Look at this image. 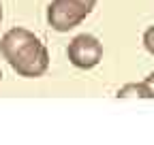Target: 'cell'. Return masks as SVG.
Listing matches in <instances>:
<instances>
[{"instance_id": "3957f363", "label": "cell", "mask_w": 154, "mask_h": 145, "mask_svg": "<svg viewBox=\"0 0 154 145\" xmlns=\"http://www.w3.org/2000/svg\"><path fill=\"white\" fill-rule=\"evenodd\" d=\"M66 56L75 68L90 70L103 60V43L94 34H88V32L77 34L71 39V43L66 47Z\"/></svg>"}, {"instance_id": "277c9868", "label": "cell", "mask_w": 154, "mask_h": 145, "mask_svg": "<svg viewBox=\"0 0 154 145\" xmlns=\"http://www.w3.org/2000/svg\"><path fill=\"white\" fill-rule=\"evenodd\" d=\"M116 96L118 98H154L150 87L141 81V83H126L122 85L118 92H116Z\"/></svg>"}, {"instance_id": "7a4b0ae2", "label": "cell", "mask_w": 154, "mask_h": 145, "mask_svg": "<svg viewBox=\"0 0 154 145\" xmlns=\"http://www.w3.org/2000/svg\"><path fill=\"white\" fill-rule=\"evenodd\" d=\"M90 15V9L77 0H51L47 7V24L56 32H69Z\"/></svg>"}, {"instance_id": "ba28073f", "label": "cell", "mask_w": 154, "mask_h": 145, "mask_svg": "<svg viewBox=\"0 0 154 145\" xmlns=\"http://www.w3.org/2000/svg\"><path fill=\"white\" fill-rule=\"evenodd\" d=\"M0 22H2V4H0Z\"/></svg>"}, {"instance_id": "5b68a950", "label": "cell", "mask_w": 154, "mask_h": 145, "mask_svg": "<svg viewBox=\"0 0 154 145\" xmlns=\"http://www.w3.org/2000/svg\"><path fill=\"white\" fill-rule=\"evenodd\" d=\"M143 47L148 53L154 56V26H150L146 32H143Z\"/></svg>"}, {"instance_id": "9c48e42d", "label": "cell", "mask_w": 154, "mask_h": 145, "mask_svg": "<svg viewBox=\"0 0 154 145\" xmlns=\"http://www.w3.org/2000/svg\"><path fill=\"white\" fill-rule=\"evenodd\" d=\"M0 81H2V70H0Z\"/></svg>"}, {"instance_id": "52a82bcc", "label": "cell", "mask_w": 154, "mask_h": 145, "mask_svg": "<svg viewBox=\"0 0 154 145\" xmlns=\"http://www.w3.org/2000/svg\"><path fill=\"white\" fill-rule=\"evenodd\" d=\"M77 2H82L84 7H88V9L92 11V9H94V4H96V0H77Z\"/></svg>"}, {"instance_id": "8992f818", "label": "cell", "mask_w": 154, "mask_h": 145, "mask_svg": "<svg viewBox=\"0 0 154 145\" xmlns=\"http://www.w3.org/2000/svg\"><path fill=\"white\" fill-rule=\"evenodd\" d=\"M143 83H146V85L150 87V92H152V96H154V70H152L150 75H148V77L143 79Z\"/></svg>"}, {"instance_id": "6da1fadb", "label": "cell", "mask_w": 154, "mask_h": 145, "mask_svg": "<svg viewBox=\"0 0 154 145\" xmlns=\"http://www.w3.org/2000/svg\"><path fill=\"white\" fill-rule=\"evenodd\" d=\"M0 53L19 77L36 79L49 68V51L26 28H11L0 39Z\"/></svg>"}]
</instances>
